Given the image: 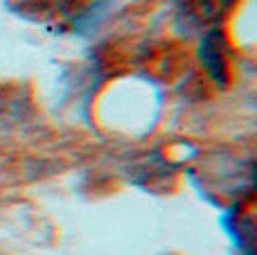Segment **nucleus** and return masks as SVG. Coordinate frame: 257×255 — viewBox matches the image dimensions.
Masks as SVG:
<instances>
[{"label": "nucleus", "instance_id": "1", "mask_svg": "<svg viewBox=\"0 0 257 255\" xmlns=\"http://www.w3.org/2000/svg\"><path fill=\"white\" fill-rule=\"evenodd\" d=\"M214 36H217V34H210L208 39H205V45H203V50H201V59L205 61V66H208V70L212 72L214 79H221L223 68H221V57H219V50H217V45H214Z\"/></svg>", "mask_w": 257, "mask_h": 255}]
</instances>
